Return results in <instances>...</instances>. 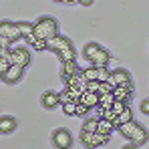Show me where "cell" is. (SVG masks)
<instances>
[{
	"label": "cell",
	"mask_w": 149,
	"mask_h": 149,
	"mask_svg": "<svg viewBox=\"0 0 149 149\" xmlns=\"http://www.w3.org/2000/svg\"><path fill=\"white\" fill-rule=\"evenodd\" d=\"M99 50H101V47L97 45V42H89V45L83 49V54H85V58H87V61H91V58H93Z\"/></svg>",
	"instance_id": "cell-22"
},
{
	"label": "cell",
	"mask_w": 149,
	"mask_h": 149,
	"mask_svg": "<svg viewBox=\"0 0 149 149\" xmlns=\"http://www.w3.org/2000/svg\"><path fill=\"white\" fill-rule=\"evenodd\" d=\"M14 129H16V119L14 117H10V115H2L0 117V131H2V135L12 133Z\"/></svg>",
	"instance_id": "cell-12"
},
{
	"label": "cell",
	"mask_w": 149,
	"mask_h": 149,
	"mask_svg": "<svg viewBox=\"0 0 149 149\" xmlns=\"http://www.w3.org/2000/svg\"><path fill=\"white\" fill-rule=\"evenodd\" d=\"M113 91H115V85H113V83H109V81H105V83H101V85H99V95L113 93Z\"/></svg>",
	"instance_id": "cell-28"
},
{
	"label": "cell",
	"mask_w": 149,
	"mask_h": 149,
	"mask_svg": "<svg viewBox=\"0 0 149 149\" xmlns=\"http://www.w3.org/2000/svg\"><path fill=\"white\" fill-rule=\"evenodd\" d=\"M61 107H63V113H65V115H69V117L77 115V101H71V103L61 105Z\"/></svg>",
	"instance_id": "cell-26"
},
{
	"label": "cell",
	"mask_w": 149,
	"mask_h": 149,
	"mask_svg": "<svg viewBox=\"0 0 149 149\" xmlns=\"http://www.w3.org/2000/svg\"><path fill=\"white\" fill-rule=\"evenodd\" d=\"M83 131L85 133H97L99 131V117H85L83 121Z\"/></svg>",
	"instance_id": "cell-18"
},
{
	"label": "cell",
	"mask_w": 149,
	"mask_h": 149,
	"mask_svg": "<svg viewBox=\"0 0 149 149\" xmlns=\"http://www.w3.org/2000/svg\"><path fill=\"white\" fill-rule=\"evenodd\" d=\"M99 81H91V83H89V89H87V91H91V93H99Z\"/></svg>",
	"instance_id": "cell-33"
},
{
	"label": "cell",
	"mask_w": 149,
	"mask_h": 149,
	"mask_svg": "<svg viewBox=\"0 0 149 149\" xmlns=\"http://www.w3.org/2000/svg\"><path fill=\"white\" fill-rule=\"evenodd\" d=\"M65 2H67V4H77L79 0H65Z\"/></svg>",
	"instance_id": "cell-37"
},
{
	"label": "cell",
	"mask_w": 149,
	"mask_h": 149,
	"mask_svg": "<svg viewBox=\"0 0 149 149\" xmlns=\"http://www.w3.org/2000/svg\"><path fill=\"white\" fill-rule=\"evenodd\" d=\"M115 95L113 93H105V95H101V103L99 107L101 109H113V103H115Z\"/></svg>",
	"instance_id": "cell-21"
},
{
	"label": "cell",
	"mask_w": 149,
	"mask_h": 149,
	"mask_svg": "<svg viewBox=\"0 0 149 149\" xmlns=\"http://www.w3.org/2000/svg\"><path fill=\"white\" fill-rule=\"evenodd\" d=\"M52 145L56 149H71L73 147V135L67 129H56L52 133Z\"/></svg>",
	"instance_id": "cell-4"
},
{
	"label": "cell",
	"mask_w": 149,
	"mask_h": 149,
	"mask_svg": "<svg viewBox=\"0 0 149 149\" xmlns=\"http://www.w3.org/2000/svg\"><path fill=\"white\" fill-rule=\"evenodd\" d=\"M123 149H139V145H135V143H131V145H127V147H123Z\"/></svg>",
	"instance_id": "cell-36"
},
{
	"label": "cell",
	"mask_w": 149,
	"mask_h": 149,
	"mask_svg": "<svg viewBox=\"0 0 149 149\" xmlns=\"http://www.w3.org/2000/svg\"><path fill=\"white\" fill-rule=\"evenodd\" d=\"M111 73H113V71H109L107 67H99V83L109 81V79H111Z\"/></svg>",
	"instance_id": "cell-30"
},
{
	"label": "cell",
	"mask_w": 149,
	"mask_h": 149,
	"mask_svg": "<svg viewBox=\"0 0 149 149\" xmlns=\"http://www.w3.org/2000/svg\"><path fill=\"white\" fill-rule=\"evenodd\" d=\"M34 34L40 40H50L58 34V22L52 16H42L34 22Z\"/></svg>",
	"instance_id": "cell-1"
},
{
	"label": "cell",
	"mask_w": 149,
	"mask_h": 149,
	"mask_svg": "<svg viewBox=\"0 0 149 149\" xmlns=\"http://www.w3.org/2000/svg\"><path fill=\"white\" fill-rule=\"evenodd\" d=\"M135 127H137V121H129V123H123L121 127H119V129H117V131H119V133H121L123 137H127V139H129Z\"/></svg>",
	"instance_id": "cell-23"
},
{
	"label": "cell",
	"mask_w": 149,
	"mask_h": 149,
	"mask_svg": "<svg viewBox=\"0 0 149 149\" xmlns=\"http://www.w3.org/2000/svg\"><path fill=\"white\" fill-rule=\"evenodd\" d=\"M129 139H131V143H135V145H143V143L149 139V133L145 131V127H143V125L137 123V127L133 129V133H131V137H129Z\"/></svg>",
	"instance_id": "cell-11"
},
{
	"label": "cell",
	"mask_w": 149,
	"mask_h": 149,
	"mask_svg": "<svg viewBox=\"0 0 149 149\" xmlns=\"http://www.w3.org/2000/svg\"><path fill=\"white\" fill-rule=\"evenodd\" d=\"M127 107H129V103H125V101H115V103H113V111H115L117 115H121Z\"/></svg>",
	"instance_id": "cell-32"
},
{
	"label": "cell",
	"mask_w": 149,
	"mask_h": 149,
	"mask_svg": "<svg viewBox=\"0 0 149 149\" xmlns=\"http://www.w3.org/2000/svg\"><path fill=\"white\" fill-rule=\"evenodd\" d=\"M65 87H79L83 93H87V89H89V81L85 79L83 71H79L74 77H71V79H67V81H65Z\"/></svg>",
	"instance_id": "cell-9"
},
{
	"label": "cell",
	"mask_w": 149,
	"mask_h": 149,
	"mask_svg": "<svg viewBox=\"0 0 149 149\" xmlns=\"http://www.w3.org/2000/svg\"><path fill=\"white\" fill-rule=\"evenodd\" d=\"M22 74H24V67H20V65H12V67L8 69V73L2 74V81L8 83V85H14V83H18V81L22 79Z\"/></svg>",
	"instance_id": "cell-7"
},
{
	"label": "cell",
	"mask_w": 149,
	"mask_h": 149,
	"mask_svg": "<svg viewBox=\"0 0 149 149\" xmlns=\"http://www.w3.org/2000/svg\"><path fill=\"white\" fill-rule=\"evenodd\" d=\"M113 131H117V127L113 125V121H107V119H99V133L111 135Z\"/></svg>",
	"instance_id": "cell-20"
},
{
	"label": "cell",
	"mask_w": 149,
	"mask_h": 149,
	"mask_svg": "<svg viewBox=\"0 0 149 149\" xmlns=\"http://www.w3.org/2000/svg\"><path fill=\"white\" fill-rule=\"evenodd\" d=\"M58 101H61V105H67V103H71V93H69V89L65 87L63 91H58Z\"/></svg>",
	"instance_id": "cell-29"
},
{
	"label": "cell",
	"mask_w": 149,
	"mask_h": 149,
	"mask_svg": "<svg viewBox=\"0 0 149 149\" xmlns=\"http://www.w3.org/2000/svg\"><path fill=\"white\" fill-rule=\"evenodd\" d=\"M141 113L143 115H149V99L141 101Z\"/></svg>",
	"instance_id": "cell-34"
},
{
	"label": "cell",
	"mask_w": 149,
	"mask_h": 149,
	"mask_svg": "<svg viewBox=\"0 0 149 149\" xmlns=\"http://www.w3.org/2000/svg\"><path fill=\"white\" fill-rule=\"evenodd\" d=\"M79 4H83V6H91L93 0H79Z\"/></svg>",
	"instance_id": "cell-35"
},
{
	"label": "cell",
	"mask_w": 149,
	"mask_h": 149,
	"mask_svg": "<svg viewBox=\"0 0 149 149\" xmlns=\"http://www.w3.org/2000/svg\"><path fill=\"white\" fill-rule=\"evenodd\" d=\"M71 45V40L67 38V36H61V34H56L54 38H50L47 40V50H52V52H58V50L67 49Z\"/></svg>",
	"instance_id": "cell-10"
},
{
	"label": "cell",
	"mask_w": 149,
	"mask_h": 149,
	"mask_svg": "<svg viewBox=\"0 0 149 149\" xmlns=\"http://www.w3.org/2000/svg\"><path fill=\"white\" fill-rule=\"evenodd\" d=\"M0 36H6V38H10L12 42H16V40L22 38L18 24H16V22H8V20H2V22H0Z\"/></svg>",
	"instance_id": "cell-5"
},
{
	"label": "cell",
	"mask_w": 149,
	"mask_h": 149,
	"mask_svg": "<svg viewBox=\"0 0 149 149\" xmlns=\"http://www.w3.org/2000/svg\"><path fill=\"white\" fill-rule=\"evenodd\" d=\"M129 121H133V111H131V107H127L121 115H117V119H115V123H113V125L119 129L123 123H129Z\"/></svg>",
	"instance_id": "cell-19"
},
{
	"label": "cell",
	"mask_w": 149,
	"mask_h": 149,
	"mask_svg": "<svg viewBox=\"0 0 149 149\" xmlns=\"http://www.w3.org/2000/svg\"><path fill=\"white\" fill-rule=\"evenodd\" d=\"M16 24H18V28H20L22 38H28V36L34 34V24H30V22H16Z\"/></svg>",
	"instance_id": "cell-24"
},
{
	"label": "cell",
	"mask_w": 149,
	"mask_h": 149,
	"mask_svg": "<svg viewBox=\"0 0 149 149\" xmlns=\"http://www.w3.org/2000/svg\"><path fill=\"white\" fill-rule=\"evenodd\" d=\"M40 105H42L45 109H56V107H61L58 91H45L42 97H40Z\"/></svg>",
	"instance_id": "cell-8"
},
{
	"label": "cell",
	"mask_w": 149,
	"mask_h": 149,
	"mask_svg": "<svg viewBox=\"0 0 149 149\" xmlns=\"http://www.w3.org/2000/svg\"><path fill=\"white\" fill-rule=\"evenodd\" d=\"M83 103L87 105V107H91V109H95V107H99V103H101V95L99 93H91V91H87L85 95H83Z\"/></svg>",
	"instance_id": "cell-17"
},
{
	"label": "cell",
	"mask_w": 149,
	"mask_h": 149,
	"mask_svg": "<svg viewBox=\"0 0 149 149\" xmlns=\"http://www.w3.org/2000/svg\"><path fill=\"white\" fill-rule=\"evenodd\" d=\"M113 95H115V99H117V101H125V103H129L131 97H133V85H129V87H115Z\"/></svg>",
	"instance_id": "cell-14"
},
{
	"label": "cell",
	"mask_w": 149,
	"mask_h": 149,
	"mask_svg": "<svg viewBox=\"0 0 149 149\" xmlns=\"http://www.w3.org/2000/svg\"><path fill=\"white\" fill-rule=\"evenodd\" d=\"M89 111H91V107H87L83 101H79V103H77V117H87V115H89Z\"/></svg>",
	"instance_id": "cell-27"
},
{
	"label": "cell",
	"mask_w": 149,
	"mask_h": 149,
	"mask_svg": "<svg viewBox=\"0 0 149 149\" xmlns=\"http://www.w3.org/2000/svg\"><path fill=\"white\" fill-rule=\"evenodd\" d=\"M10 45H12V40L10 38H6V36H0V52L4 54V52H10Z\"/></svg>",
	"instance_id": "cell-31"
},
{
	"label": "cell",
	"mask_w": 149,
	"mask_h": 149,
	"mask_svg": "<svg viewBox=\"0 0 149 149\" xmlns=\"http://www.w3.org/2000/svg\"><path fill=\"white\" fill-rule=\"evenodd\" d=\"M54 2H65V0H54Z\"/></svg>",
	"instance_id": "cell-38"
},
{
	"label": "cell",
	"mask_w": 149,
	"mask_h": 149,
	"mask_svg": "<svg viewBox=\"0 0 149 149\" xmlns=\"http://www.w3.org/2000/svg\"><path fill=\"white\" fill-rule=\"evenodd\" d=\"M109 61H111V54H109V50L101 49L99 52H97V54L91 58V65L99 69V67H107V65H109Z\"/></svg>",
	"instance_id": "cell-13"
},
{
	"label": "cell",
	"mask_w": 149,
	"mask_h": 149,
	"mask_svg": "<svg viewBox=\"0 0 149 149\" xmlns=\"http://www.w3.org/2000/svg\"><path fill=\"white\" fill-rule=\"evenodd\" d=\"M109 83H113L115 87H129V85H133L131 74L127 73L125 69H117V71H113V73H111V79H109Z\"/></svg>",
	"instance_id": "cell-6"
},
{
	"label": "cell",
	"mask_w": 149,
	"mask_h": 149,
	"mask_svg": "<svg viewBox=\"0 0 149 149\" xmlns=\"http://www.w3.org/2000/svg\"><path fill=\"white\" fill-rule=\"evenodd\" d=\"M81 69L77 67V61H69V63H63V69H61V77H63V81H67V79H71L74 74L79 73Z\"/></svg>",
	"instance_id": "cell-15"
},
{
	"label": "cell",
	"mask_w": 149,
	"mask_h": 149,
	"mask_svg": "<svg viewBox=\"0 0 149 149\" xmlns=\"http://www.w3.org/2000/svg\"><path fill=\"white\" fill-rule=\"evenodd\" d=\"M56 56H58L61 65H63V63H69V61H74V58H77V52H74V47H73V45H69L67 49L58 50V52H56Z\"/></svg>",
	"instance_id": "cell-16"
},
{
	"label": "cell",
	"mask_w": 149,
	"mask_h": 149,
	"mask_svg": "<svg viewBox=\"0 0 149 149\" xmlns=\"http://www.w3.org/2000/svg\"><path fill=\"white\" fill-rule=\"evenodd\" d=\"M83 74L85 79L91 83V81H99V69L97 67H91V69H83Z\"/></svg>",
	"instance_id": "cell-25"
},
{
	"label": "cell",
	"mask_w": 149,
	"mask_h": 149,
	"mask_svg": "<svg viewBox=\"0 0 149 149\" xmlns=\"http://www.w3.org/2000/svg\"><path fill=\"white\" fill-rule=\"evenodd\" d=\"M109 137L111 135H105V133H85V131H81V141H83V145L87 149H95V147H101V145H105L107 141H109Z\"/></svg>",
	"instance_id": "cell-2"
},
{
	"label": "cell",
	"mask_w": 149,
	"mask_h": 149,
	"mask_svg": "<svg viewBox=\"0 0 149 149\" xmlns=\"http://www.w3.org/2000/svg\"><path fill=\"white\" fill-rule=\"evenodd\" d=\"M10 63L12 65H20V67H28L30 65V61H32V56H30V50L26 49V47H18V49H12L10 50Z\"/></svg>",
	"instance_id": "cell-3"
}]
</instances>
